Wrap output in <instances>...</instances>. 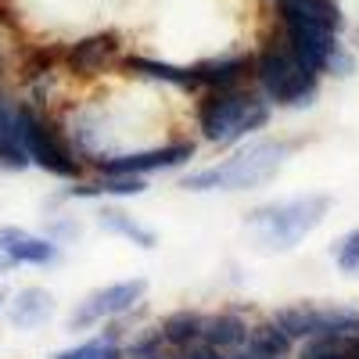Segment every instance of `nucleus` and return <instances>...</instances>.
Segmentation results:
<instances>
[{
  "mask_svg": "<svg viewBox=\"0 0 359 359\" xmlns=\"http://www.w3.org/2000/svg\"><path fill=\"white\" fill-rule=\"evenodd\" d=\"M219 359H269V355H262L255 345H237V348H226V352H219Z\"/></svg>",
  "mask_w": 359,
  "mask_h": 359,
  "instance_id": "5701e85b",
  "label": "nucleus"
},
{
  "mask_svg": "<svg viewBox=\"0 0 359 359\" xmlns=\"http://www.w3.org/2000/svg\"><path fill=\"white\" fill-rule=\"evenodd\" d=\"M18 126H22V144H25L29 162H36L43 172L62 176V180H76L79 176V162L72 155V147L57 137V130L47 123L40 111L18 104Z\"/></svg>",
  "mask_w": 359,
  "mask_h": 359,
  "instance_id": "423d86ee",
  "label": "nucleus"
},
{
  "mask_svg": "<svg viewBox=\"0 0 359 359\" xmlns=\"http://www.w3.org/2000/svg\"><path fill=\"white\" fill-rule=\"evenodd\" d=\"M194 158V144L180 140L169 147H151V151H133V155H111V158H97L101 172H130V176H147V172H162V169H176Z\"/></svg>",
  "mask_w": 359,
  "mask_h": 359,
  "instance_id": "6e6552de",
  "label": "nucleus"
},
{
  "mask_svg": "<svg viewBox=\"0 0 359 359\" xmlns=\"http://www.w3.org/2000/svg\"><path fill=\"white\" fill-rule=\"evenodd\" d=\"M269 123V101L245 94L237 86L226 90H212L201 104H198V126L205 133V140H212L219 147L245 140L248 133L262 130Z\"/></svg>",
  "mask_w": 359,
  "mask_h": 359,
  "instance_id": "7ed1b4c3",
  "label": "nucleus"
},
{
  "mask_svg": "<svg viewBox=\"0 0 359 359\" xmlns=\"http://www.w3.org/2000/svg\"><path fill=\"white\" fill-rule=\"evenodd\" d=\"M0 165L4 169H25L29 155L22 144V126H18V104L0 97Z\"/></svg>",
  "mask_w": 359,
  "mask_h": 359,
  "instance_id": "4468645a",
  "label": "nucleus"
},
{
  "mask_svg": "<svg viewBox=\"0 0 359 359\" xmlns=\"http://www.w3.org/2000/svg\"><path fill=\"white\" fill-rule=\"evenodd\" d=\"M180 359H219V352L208 348L205 341H198V345H191V348H180Z\"/></svg>",
  "mask_w": 359,
  "mask_h": 359,
  "instance_id": "b1692460",
  "label": "nucleus"
},
{
  "mask_svg": "<svg viewBox=\"0 0 359 359\" xmlns=\"http://www.w3.org/2000/svg\"><path fill=\"white\" fill-rule=\"evenodd\" d=\"M147 294V280L144 277H130V280H115L108 287H97L94 294H86L83 302L72 309L69 316V331H86V327H97L104 320H115L130 313L140 298Z\"/></svg>",
  "mask_w": 359,
  "mask_h": 359,
  "instance_id": "0eeeda50",
  "label": "nucleus"
},
{
  "mask_svg": "<svg viewBox=\"0 0 359 359\" xmlns=\"http://www.w3.org/2000/svg\"><path fill=\"white\" fill-rule=\"evenodd\" d=\"M126 69L137 72V76H147V79H162V83L180 86V90H194L198 86L191 69H180V65H169V62H155V57H130Z\"/></svg>",
  "mask_w": 359,
  "mask_h": 359,
  "instance_id": "6ab92c4d",
  "label": "nucleus"
},
{
  "mask_svg": "<svg viewBox=\"0 0 359 359\" xmlns=\"http://www.w3.org/2000/svg\"><path fill=\"white\" fill-rule=\"evenodd\" d=\"M201 341L216 352H226V348H237L248 341V320L241 313H216V316H205V331H201Z\"/></svg>",
  "mask_w": 359,
  "mask_h": 359,
  "instance_id": "2eb2a0df",
  "label": "nucleus"
},
{
  "mask_svg": "<svg viewBox=\"0 0 359 359\" xmlns=\"http://www.w3.org/2000/svg\"><path fill=\"white\" fill-rule=\"evenodd\" d=\"M248 345H255V348H259L262 355H269V359H284L294 341L284 334V327H280L277 320H269V323L248 327Z\"/></svg>",
  "mask_w": 359,
  "mask_h": 359,
  "instance_id": "aec40b11",
  "label": "nucleus"
},
{
  "mask_svg": "<svg viewBox=\"0 0 359 359\" xmlns=\"http://www.w3.org/2000/svg\"><path fill=\"white\" fill-rule=\"evenodd\" d=\"M248 57L245 54H230V57H208V62H198L191 65L194 72V83L198 86H208V90H226V86H237L241 76L248 72Z\"/></svg>",
  "mask_w": 359,
  "mask_h": 359,
  "instance_id": "ddd939ff",
  "label": "nucleus"
},
{
  "mask_svg": "<svg viewBox=\"0 0 359 359\" xmlns=\"http://www.w3.org/2000/svg\"><path fill=\"white\" fill-rule=\"evenodd\" d=\"M287 155H291L287 140H255V144L241 147V151L230 155L219 165L187 172L184 180H180V187L198 191V194H205V191H255V187L269 184V180L280 172Z\"/></svg>",
  "mask_w": 359,
  "mask_h": 359,
  "instance_id": "f03ea898",
  "label": "nucleus"
},
{
  "mask_svg": "<svg viewBox=\"0 0 359 359\" xmlns=\"http://www.w3.org/2000/svg\"><path fill=\"white\" fill-rule=\"evenodd\" d=\"M255 79L262 86V97L280 108H309L316 97V86H320V72H313L287 47V40L269 43L255 57Z\"/></svg>",
  "mask_w": 359,
  "mask_h": 359,
  "instance_id": "20e7f679",
  "label": "nucleus"
},
{
  "mask_svg": "<svg viewBox=\"0 0 359 359\" xmlns=\"http://www.w3.org/2000/svg\"><path fill=\"white\" fill-rule=\"evenodd\" d=\"M0 252H4L15 266H50L57 262V241L50 237H36L22 226H0Z\"/></svg>",
  "mask_w": 359,
  "mask_h": 359,
  "instance_id": "9d476101",
  "label": "nucleus"
},
{
  "mask_svg": "<svg viewBox=\"0 0 359 359\" xmlns=\"http://www.w3.org/2000/svg\"><path fill=\"white\" fill-rule=\"evenodd\" d=\"M355 40H359V29H355Z\"/></svg>",
  "mask_w": 359,
  "mask_h": 359,
  "instance_id": "cd10ccee",
  "label": "nucleus"
},
{
  "mask_svg": "<svg viewBox=\"0 0 359 359\" xmlns=\"http://www.w3.org/2000/svg\"><path fill=\"white\" fill-rule=\"evenodd\" d=\"M97 226H101V230H108V233L126 237V241H133V245H140V248H155V245H158L155 230L140 226L130 212H123V208H108V205H104L101 212H97Z\"/></svg>",
  "mask_w": 359,
  "mask_h": 359,
  "instance_id": "a211bd4d",
  "label": "nucleus"
},
{
  "mask_svg": "<svg viewBox=\"0 0 359 359\" xmlns=\"http://www.w3.org/2000/svg\"><path fill=\"white\" fill-rule=\"evenodd\" d=\"M162 341L169 345V348H191V345H198L201 341V331H205V316L201 313H191V309H180V313H169L165 320H162Z\"/></svg>",
  "mask_w": 359,
  "mask_h": 359,
  "instance_id": "f3484780",
  "label": "nucleus"
},
{
  "mask_svg": "<svg viewBox=\"0 0 359 359\" xmlns=\"http://www.w3.org/2000/svg\"><path fill=\"white\" fill-rule=\"evenodd\" d=\"M118 50V40H115V33H97V36H86V40H79L72 50H69V65H72V72H79V76H90V72H97V69H104V62Z\"/></svg>",
  "mask_w": 359,
  "mask_h": 359,
  "instance_id": "dca6fc26",
  "label": "nucleus"
},
{
  "mask_svg": "<svg viewBox=\"0 0 359 359\" xmlns=\"http://www.w3.org/2000/svg\"><path fill=\"white\" fill-rule=\"evenodd\" d=\"M140 359H180V352H169V345H158V348H151V352L140 355Z\"/></svg>",
  "mask_w": 359,
  "mask_h": 359,
  "instance_id": "393cba45",
  "label": "nucleus"
},
{
  "mask_svg": "<svg viewBox=\"0 0 359 359\" xmlns=\"http://www.w3.org/2000/svg\"><path fill=\"white\" fill-rule=\"evenodd\" d=\"M331 205H334L331 194H294L284 201H269V205L252 208L245 226L262 252H291L298 241H306L323 223Z\"/></svg>",
  "mask_w": 359,
  "mask_h": 359,
  "instance_id": "f257e3e1",
  "label": "nucleus"
},
{
  "mask_svg": "<svg viewBox=\"0 0 359 359\" xmlns=\"http://www.w3.org/2000/svg\"><path fill=\"white\" fill-rule=\"evenodd\" d=\"M54 359H123V348L115 345V334H101L86 345H76V348H65L57 352Z\"/></svg>",
  "mask_w": 359,
  "mask_h": 359,
  "instance_id": "412c9836",
  "label": "nucleus"
},
{
  "mask_svg": "<svg viewBox=\"0 0 359 359\" xmlns=\"http://www.w3.org/2000/svg\"><path fill=\"white\" fill-rule=\"evenodd\" d=\"M273 320L284 327V334L291 341H309V338H327V334H359V309L355 306L302 302V306L277 309Z\"/></svg>",
  "mask_w": 359,
  "mask_h": 359,
  "instance_id": "39448f33",
  "label": "nucleus"
},
{
  "mask_svg": "<svg viewBox=\"0 0 359 359\" xmlns=\"http://www.w3.org/2000/svg\"><path fill=\"white\" fill-rule=\"evenodd\" d=\"M50 316H54V294L43 287H22L8 306V323L18 331H36Z\"/></svg>",
  "mask_w": 359,
  "mask_h": 359,
  "instance_id": "9b49d317",
  "label": "nucleus"
},
{
  "mask_svg": "<svg viewBox=\"0 0 359 359\" xmlns=\"http://www.w3.org/2000/svg\"><path fill=\"white\" fill-rule=\"evenodd\" d=\"M331 259L338 262V269L341 273H348V277H355L359 273V226L355 230H348L341 241L331 248Z\"/></svg>",
  "mask_w": 359,
  "mask_h": 359,
  "instance_id": "4be33fe9",
  "label": "nucleus"
},
{
  "mask_svg": "<svg viewBox=\"0 0 359 359\" xmlns=\"http://www.w3.org/2000/svg\"><path fill=\"white\" fill-rule=\"evenodd\" d=\"M0 309H4V294H0Z\"/></svg>",
  "mask_w": 359,
  "mask_h": 359,
  "instance_id": "bb28decb",
  "label": "nucleus"
},
{
  "mask_svg": "<svg viewBox=\"0 0 359 359\" xmlns=\"http://www.w3.org/2000/svg\"><path fill=\"white\" fill-rule=\"evenodd\" d=\"M280 22H284V18H280ZM284 40H287V47L302 57L313 72H327L331 54L341 47L338 33H331V29H320V25H306V22H284Z\"/></svg>",
  "mask_w": 359,
  "mask_h": 359,
  "instance_id": "1a4fd4ad",
  "label": "nucleus"
},
{
  "mask_svg": "<svg viewBox=\"0 0 359 359\" xmlns=\"http://www.w3.org/2000/svg\"><path fill=\"white\" fill-rule=\"evenodd\" d=\"M8 266H15V262H11V259H8L4 252H0V273H4V269H8Z\"/></svg>",
  "mask_w": 359,
  "mask_h": 359,
  "instance_id": "a878e982",
  "label": "nucleus"
},
{
  "mask_svg": "<svg viewBox=\"0 0 359 359\" xmlns=\"http://www.w3.org/2000/svg\"><path fill=\"white\" fill-rule=\"evenodd\" d=\"M277 8L284 22H306V25L331 29V33H341L345 25L338 0H277Z\"/></svg>",
  "mask_w": 359,
  "mask_h": 359,
  "instance_id": "f8f14e48",
  "label": "nucleus"
}]
</instances>
